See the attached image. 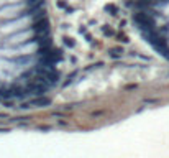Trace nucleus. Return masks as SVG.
<instances>
[{
  "label": "nucleus",
  "instance_id": "14",
  "mask_svg": "<svg viewBox=\"0 0 169 158\" xmlns=\"http://www.w3.org/2000/svg\"><path fill=\"white\" fill-rule=\"evenodd\" d=\"M61 28H63V30H69V28H71V25H69V23H63V25H61Z\"/></svg>",
  "mask_w": 169,
  "mask_h": 158
},
{
  "label": "nucleus",
  "instance_id": "6",
  "mask_svg": "<svg viewBox=\"0 0 169 158\" xmlns=\"http://www.w3.org/2000/svg\"><path fill=\"white\" fill-rule=\"evenodd\" d=\"M103 12L108 13V15H112V17H117L120 10H118V7H117L115 3H107V5L103 7Z\"/></svg>",
  "mask_w": 169,
  "mask_h": 158
},
{
  "label": "nucleus",
  "instance_id": "17",
  "mask_svg": "<svg viewBox=\"0 0 169 158\" xmlns=\"http://www.w3.org/2000/svg\"><path fill=\"white\" fill-rule=\"evenodd\" d=\"M71 63H77V58H76V56H71Z\"/></svg>",
  "mask_w": 169,
  "mask_h": 158
},
{
  "label": "nucleus",
  "instance_id": "10",
  "mask_svg": "<svg viewBox=\"0 0 169 158\" xmlns=\"http://www.w3.org/2000/svg\"><path fill=\"white\" fill-rule=\"evenodd\" d=\"M115 38L118 40L120 43H130V38H128L123 31H117V33H115Z\"/></svg>",
  "mask_w": 169,
  "mask_h": 158
},
{
  "label": "nucleus",
  "instance_id": "12",
  "mask_svg": "<svg viewBox=\"0 0 169 158\" xmlns=\"http://www.w3.org/2000/svg\"><path fill=\"white\" fill-rule=\"evenodd\" d=\"M56 5H58V9H61V10H66L67 7V0H56Z\"/></svg>",
  "mask_w": 169,
  "mask_h": 158
},
{
  "label": "nucleus",
  "instance_id": "5",
  "mask_svg": "<svg viewBox=\"0 0 169 158\" xmlns=\"http://www.w3.org/2000/svg\"><path fill=\"white\" fill-rule=\"evenodd\" d=\"M108 56L110 58H115V59H120L123 56V48L122 46H113L108 50Z\"/></svg>",
  "mask_w": 169,
  "mask_h": 158
},
{
  "label": "nucleus",
  "instance_id": "4",
  "mask_svg": "<svg viewBox=\"0 0 169 158\" xmlns=\"http://www.w3.org/2000/svg\"><path fill=\"white\" fill-rule=\"evenodd\" d=\"M30 28L33 30L35 36L36 35H49V20H48V17L38 18V20H35V22L31 23Z\"/></svg>",
  "mask_w": 169,
  "mask_h": 158
},
{
  "label": "nucleus",
  "instance_id": "7",
  "mask_svg": "<svg viewBox=\"0 0 169 158\" xmlns=\"http://www.w3.org/2000/svg\"><path fill=\"white\" fill-rule=\"evenodd\" d=\"M100 31H102V35L107 36V38H112V36H115V33H117L110 25H102L100 26Z\"/></svg>",
  "mask_w": 169,
  "mask_h": 158
},
{
  "label": "nucleus",
  "instance_id": "13",
  "mask_svg": "<svg viewBox=\"0 0 169 158\" xmlns=\"http://www.w3.org/2000/svg\"><path fill=\"white\" fill-rule=\"evenodd\" d=\"M84 36H86V41L87 43H92V41H94V36H92L90 33H84Z\"/></svg>",
  "mask_w": 169,
  "mask_h": 158
},
{
  "label": "nucleus",
  "instance_id": "16",
  "mask_svg": "<svg viewBox=\"0 0 169 158\" xmlns=\"http://www.w3.org/2000/svg\"><path fill=\"white\" fill-rule=\"evenodd\" d=\"M125 25H127V20H122L120 22V28H125Z\"/></svg>",
  "mask_w": 169,
  "mask_h": 158
},
{
  "label": "nucleus",
  "instance_id": "3",
  "mask_svg": "<svg viewBox=\"0 0 169 158\" xmlns=\"http://www.w3.org/2000/svg\"><path fill=\"white\" fill-rule=\"evenodd\" d=\"M22 15H28L25 5H12V7H3L0 9V18H18Z\"/></svg>",
  "mask_w": 169,
  "mask_h": 158
},
{
  "label": "nucleus",
  "instance_id": "2",
  "mask_svg": "<svg viewBox=\"0 0 169 158\" xmlns=\"http://www.w3.org/2000/svg\"><path fill=\"white\" fill-rule=\"evenodd\" d=\"M28 17L30 15H22V17L13 18L8 23H3L0 26V31L2 33H8V31H20V30H25V28H30L28 26Z\"/></svg>",
  "mask_w": 169,
  "mask_h": 158
},
{
  "label": "nucleus",
  "instance_id": "15",
  "mask_svg": "<svg viewBox=\"0 0 169 158\" xmlns=\"http://www.w3.org/2000/svg\"><path fill=\"white\" fill-rule=\"evenodd\" d=\"M79 33H82V35L87 33V28H86V26H80V28H79Z\"/></svg>",
  "mask_w": 169,
  "mask_h": 158
},
{
  "label": "nucleus",
  "instance_id": "8",
  "mask_svg": "<svg viewBox=\"0 0 169 158\" xmlns=\"http://www.w3.org/2000/svg\"><path fill=\"white\" fill-rule=\"evenodd\" d=\"M105 66L103 61H97V63H92V64H87V68H84V71H95V69H100V68Z\"/></svg>",
  "mask_w": 169,
  "mask_h": 158
},
{
  "label": "nucleus",
  "instance_id": "1",
  "mask_svg": "<svg viewBox=\"0 0 169 158\" xmlns=\"http://www.w3.org/2000/svg\"><path fill=\"white\" fill-rule=\"evenodd\" d=\"M33 38H35L33 30H31V28H25V30H20L17 33L10 35L8 38L5 40V44L7 46H20V44H23V43L31 41Z\"/></svg>",
  "mask_w": 169,
  "mask_h": 158
},
{
  "label": "nucleus",
  "instance_id": "11",
  "mask_svg": "<svg viewBox=\"0 0 169 158\" xmlns=\"http://www.w3.org/2000/svg\"><path fill=\"white\" fill-rule=\"evenodd\" d=\"M74 78H77V71H72L69 76H67V79H66V83L63 84V86H69V84L72 83V81H74Z\"/></svg>",
  "mask_w": 169,
  "mask_h": 158
},
{
  "label": "nucleus",
  "instance_id": "9",
  "mask_svg": "<svg viewBox=\"0 0 169 158\" xmlns=\"http://www.w3.org/2000/svg\"><path fill=\"white\" fill-rule=\"evenodd\" d=\"M63 44H64L66 48H69V50L76 48V41L71 38V36H63Z\"/></svg>",
  "mask_w": 169,
  "mask_h": 158
}]
</instances>
